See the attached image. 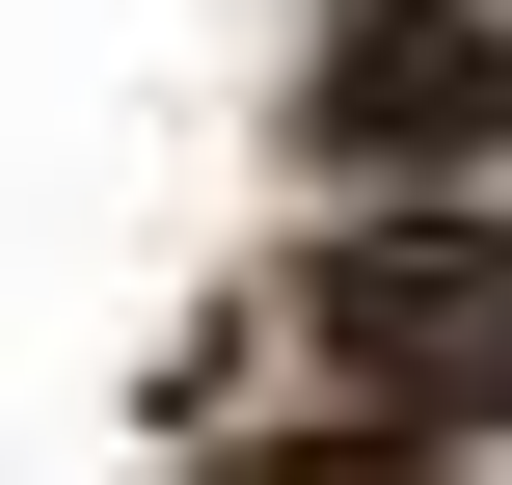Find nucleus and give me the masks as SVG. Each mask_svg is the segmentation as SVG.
<instances>
[{"instance_id":"f257e3e1","label":"nucleus","mask_w":512,"mask_h":485,"mask_svg":"<svg viewBox=\"0 0 512 485\" xmlns=\"http://www.w3.org/2000/svg\"><path fill=\"white\" fill-rule=\"evenodd\" d=\"M297 135L324 162H512V27L486 0H351L324 81H297Z\"/></svg>"},{"instance_id":"f03ea898","label":"nucleus","mask_w":512,"mask_h":485,"mask_svg":"<svg viewBox=\"0 0 512 485\" xmlns=\"http://www.w3.org/2000/svg\"><path fill=\"white\" fill-rule=\"evenodd\" d=\"M324 351L405 432H512V243H351L324 270Z\"/></svg>"}]
</instances>
